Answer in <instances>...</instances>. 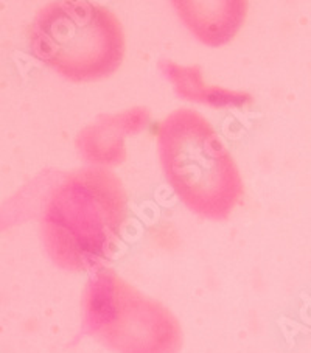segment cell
Returning <instances> with one entry per match:
<instances>
[{
  "label": "cell",
  "instance_id": "1",
  "mask_svg": "<svg viewBox=\"0 0 311 353\" xmlns=\"http://www.w3.org/2000/svg\"><path fill=\"white\" fill-rule=\"evenodd\" d=\"M126 216V193L112 172L83 168L67 174L41 218L48 257L66 271L99 270L115 254Z\"/></svg>",
  "mask_w": 311,
  "mask_h": 353
},
{
  "label": "cell",
  "instance_id": "2",
  "mask_svg": "<svg viewBox=\"0 0 311 353\" xmlns=\"http://www.w3.org/2000/svg\"><path fill=\"white\" fill-rule=\"evenodd\" d=\"M157 145L163 173L182 203L203 218L228 220L243 196V181L204 115L176 109L162 120Z\"/></svg>",
  "mask_w": 311,
  "mask_h": 353
},
{
  "label": "cell",
  "instance_id": "3",
  "mask_svg": "<svg viewBox=\"0 0 311 353\" xmlns=\"http://www.w3.org/2000/svg\"><path fill=\"white\" fill-rule=\"evenodd\" d=\"M36 58L75 83L112 75L123 63L125 34L111 10L84 0L42 7L30 28Z\"/></svg>",
  "mask_w": 311,
  "mask_h": 353
},
{
  "label": "cell",
  "instance_id": "4",
  "mask_svg": "<svg viewBox=\"0 0 311 353\" xmlns=\"http://www.w3.org/2000/svg\"><path fill=\"white\" fill-rule=\"evenodd\" d=\"M83 330L114 353H179L176 316L112 270L89 280L81 299Z\"/></svg>",
  "mask_w": 311,
  "mask_h": 353
},
{
  "label": "cell",
  "instance_id": "5",
  "mask_svg": "<svg viewBox=\"0 0 311 353\" xmlns=\"http://www.w3.org/2000/svg\"><path fill=\"white\" fill-rule=\"evenodd\" d=\"M172 5L184 26L205 46L230 42L245 23L248 2L243 0H174Z\"/></svg>",
  "mask_w": 311,
  "mask_h": 353
},
{
  "label": "cell",
  "instance_id": "6",
  "mask_svg": "<svg viewBox=\"0 0 311 353\" xmlns=\"http://www.w3.org/2000/svg\"><path fill=\"white\" fill-rule=\"evenodd\" d=\"M146 123L148 112L140 108L119 115H108L78 136V150L89 162L115 165L125 157L123 137L132 131H140Z\"/></svg>",
  "mask_w": 311,
  "mask_h": 353
},
{
  "label": "cell",
  "instance_id": "7",
  "mask_svg": "<svg viewBox=\"0 0 311 353\" xmlns=\"http://www.w3.org/2000/svg\"><path fill=\"white\" fill-rule=\"evenodd\" d=\"M163 74L170 78L173 86L187 100L201 101V103H213L215 100L217 105H224V103H237L243 100L241 95L246 94H234L229 90L217 89V88H207L203 83V77L197 65L194 67H181L178 64L172 63V61L163 59L159 63Z\"/></svg>",
  "mask_w": 311,
  "mask_h": 353
}]
</instances>
